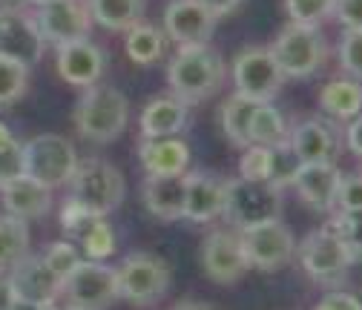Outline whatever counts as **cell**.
I'll use <instances>...</instances> for the list:
<instances>
[{
	"mask_svg": "<svg viewBox=\"0 0 362 310\" xmlns=\"http://www.w3.org/2000/svg\"><path fill=\"white\" fill-rule=\"evenodd\" d=\"M221 81H224V61L210 43L178 47V52L167 64V83L173 95L190 107L216 95Z\"/></svg>",
	"mask_w": 362,
	"mask_h": 310,
	"instance_id": "1",
	"label": "cell"
},
{
	"mask_svg": "<svg viewBox=\"0 0 362 310\" xmlns=\"http://www.w3.org/2000/svg\"><path fill=\"white\" fill-rule=\"evenodd\" d=\"M129 124V101L115 86H89L75 107V126L81 138L93 144L115 141Z\"/></svg>",
	"mask_w": 362,
	"mask_h": 310,
	"instance_id": "2",
	"label": "cell"
},
{
	"mask_svg": "<svg viewBox=\"0 0 362 310\" xmlns=\"http://www.w3.org/2000/svg\"><path fill=\"white\" fill-rule=\"evenodd\" d=\"M124 193H127V184L121 169L104 158L78 161L69 179V198L78 207H83L89 215H98V218H107L110 213H115L124 201Z\"/></svg>",
	"mask_w": 362,
	"mask_h": 310,
	"instance_id": "3",
	"label": "cell"
},
{
	"mask_svg": "<svg viewBox=\"0 0 362 310\" xmlns=\"http://www.w3.org/2000/svg\"><path fill=\"white\" fill-rule=\"evenodd\" d=\"M221 215L230 221L233 230H247L264 221L282 218V187L270 181L230 179L224 181V210Z\"/></svg>",
	"mask_w": 362,
	"mask_h": 310,
	"instance_id": "4",
	"label": "cell"
},
{
	"mask_svg": "<svg viewBox=\"0 0 362 310\" xmlns=\"http://www.w3.org/2000/svg\"><path fill=\"white\" fill-rule=\"evenodd\" d=\"M270 52L279 61L285 78L293 81H305L313 78L325 66L328 58V40L322 35L320 26H299V23H288L276 40L270 43Z\"/></svg>",
	"mask_w": 362,
	"mask_h": 310,
	"instance_id": "5",
	"label": "cell"
},
{
	"mask_svg": "<svg viewBox=\"0 0 362 310\" xmlns=\"http://www.w3.org/2000/svg\"><path fill=\"white\" fill-rule=\"evenodd\" d=\"M75 144L55 132H43L23 144V172L26 179L43 184L47 190H58L69 184L72 172L78 167Z\"/></svg>",
	"mask_w": 362,
	"mask_h": 310,
	"instance_id": "6",
	"label": "cell"
},
{
	"mask_svg": "<svg viewBox=\"0 0 362 310\" xmlns=\"http://www.w3.org/2000/svg\"><path fill=\"white\" fill-rule=\"evenodd\" d=\"M115 282L118 299H127L135 307H150L167 296L173 270L156 253H129L121 268H115Z\"/></svg>",
	"mask_w": 362,
	"mask_h": 310,
	"instance_id": "7",
	"label": "cell"
},
{
	"mask_svg": "<svg viewBox=\"0 0 362 310\" xmlns=\"http://www.w3.org/2000/svg\"><path fill=\"white\" fill-rule=\"evenodd\" d=\"M296 250H299L302 270L310 282L322 285V287H334L348 276L351 256H348L345 244L339 242V236L328 225L320 230H310L296 244Z\"/></svg>",
	"mask_w": 362,
	"mask_h": 310,
	"instance_id": "8",
	"label": "cell"
},
{
	"mask_svg": "<svg viewBox=\"0 0 362 310\" xmlns=\"http://www.w3.org/2000/svg\"><path fill=\"white\" fill-rule=\"evenodd\" d=\"M285 81L288 78H285L279 61L274 58V52H270V47H247L233 58L236 93L256 104L274 101L282 93Z\"/></svg>",
	"mask_w": 362,
	"mask_h": 310,
	"instance_id": "9",
	"label": "cell"
},
{
	"mask_svg": "<svg viewBox=\"0 0 362 310\" xmlns=\"http://www.w3.org/2000/svg\"><path fill=\"white\" fill-rule=\"evenodd\" d=\"M236 233H239V244L247 258V268H256L262 273H274L285 268L296 253V239L288 230V225H282V218L264 221V225L236 230Z\"/></svg>",
	"mask_w": 362,
	"mask_h": 310,
	"instance_id": "10",
	"label": "cell"
},
{
	"mask_svg": "<svg viewBox=\"0 0 362 310\" xmlns=\"http://www.w3.org/2000/svg\"><path fill=\"white\" fill-rule=\"evenodd\" d=\"M61 296L66 299V307H75V310H107L118 299L115 268H107L104 261L83 258L64 279Z\"/></svg>",
	"mask_w": 362,
	"mask_h": 310,
	"instance_id": "11",
	"label": "cell"
},
{
	"mask_svg": "<svg viewBox=\"0 0 362 310\" xmlns=\"http://www.w3.org/2000/svg\"><path fill=\"white\" fill-rule=\"evenodd\" d=\"M43 49H47V40H43L32 12L21 6L0 9V55L32 69V64L43 58Z\"/></svg>",
	"mask_w": 362,
	"mask_h": 310,
	"instance_id": "12",
	"label": "cell"
},
{
	"mask_svg": "<svg viewBox=\"0 0 362 310\" xmlns=\"http://www.w3.org/2000/svg\"><path fill=\"white\" fill-rule=\"evenodd\" d=\"M199 258H202L204 276L216 285H233L250 270L236 230H213L202 242Z\"/></svg>",
	"mask_w": 362,
	"mask_h": 310,
	"instance_id": "13",
	"label": "cell"
},
{
	"mask_svg": "<svg viewBox=\"0 0 362 310\" xmlns=\"http://www.w3.org/2000/svg\"><path fill=\"white\" fill-rule=\"evenodd\" d=\"M55 61H58V75H61L64 83L89 90V86L101 83L110 58L95 40L78 37V40L55 47Z\"/></svg>",
	"mask_w": 362,
	"mask_h": 310,
	"instance_id": "14",
	"label": "cell"
},
{
	"mask_svg": "<svg viewBox=\"0 0 362 310\" xmlns=\"http://www.w3.org/2000/svg\"><path fill=\"white\" fill-rule=\"evenodd\" d=\"M218 18H213L199 0H170L164 6V35L178 47L210 43Z\"/></svg>",
	"mask_w": 362,
	"mask_h": 310,
	"instance_id": "15",
	"label": "cell"
},
{
	"mask_svg": "<svg viewBox=\"0 0 362 310\" xmlns=\"http://www.w3.org/2000/svg\"><path fill=\"white\" fill-rule=\"evenodd\" d=\"M35 20L43 40L52 43V47H61V43H69L78 37H89V29H93L86 0H58V4L37 9Z\"/></svg>",
	"mask_w": 362,
	"mask_h": 310,
	"instance_id": "16",
	"label": "cell"
},
{
	"mask_svg": "<svg viewBox=\"0 0 362 310\" xmlns=\"http://www.w3.org/2000/svg\"><path fill=\"white\" fill-rule=\"evenodd\" d=\"M9 282L12 293L21 302H35V304H55L61 296V279L47 268L43 256L26 253L21 261L9 268Z\"/></svg>",
	"mask_w": 362,
	"mask_h": 310,
	"instance_id": "17",
	"label": "cell"
},
{
	"mask_svg": "<svg viewBox=\"0 0 362 310\" xmlns=\"http://www.w3.org/2000/svg\"><path fill=\"white\" fill-rule=\"evenodd\" d=\"M342 172L334 161L296 164L291 172V187L313 213H334V196Z\"/></svg>",
	"mask_w": 362,
	"mask_h": 310,
	"instance_id": "18",
	"label": "cell"
},
{
	"mask_svg": "<svg viewBox=\"0 0 362 310\" xmlns=\"http://www.w3.org/2000/svg\"><path fill=\"white\" fill-rule=\"evenodd\" d=\"M337 132L322 118H305L296 126H291V141L288 150L299 164H322L334 161L337 155Z\"/></svg>",
	"mask_w": 362,
	"mask_h": 310,
	"instance_id": "19",
	"label": "cell"
},
{
	"mask_svg": "<svg viewBox=\"0 0 362 310\" xmlns=\"http://www.w3.org/2000/svg\"><path fill=\"white\" fill-rule=\"evenodd\" d=\"M185 193H187V172L185 175H147L141 187L144 207L158 221L185 218Z\"/></svg>",
	"mask_w": 362,
	"mask_h": 310,
	"instance_id": "20",
	"label": "cell"
},
{
	"mask_svg": "<svg viewBox=\"0 0 362 310\" xmlns=\"http://www.w3.org/2000/svg\"><path fill=\"white\" fill-rule=\"evenodd\" d=\"M139 161L147 175H185L190 172V144L181 136L170 138H141Z\"/></svg>",
	"mask_w": 362,
	"mask_h": 310,
	"instance_id": "21",
	"label": "cell"
},
{
	"mask_svg": "<svg viewBox=\"0 0 362 310\" xmlns=\"http://www.w3.org/2000/svg\"><path fill=\"white\" fill-rule=\"evenodd\" d=\"M224 210V181L210 172H187L185 218L193 225H210Z\"/></svg>",
	"mask_w": 362,
	"mask_h": 310,
	"instance_id": "22",
	"label": "cell"
},
{
	"mask_svg": "<svg viewBox=\"0 0 362 310\" xmlns=\"http://www.w3.org/2000/svg\"><path fill=\"white\" fill-rule=\"evenodd\" d=\"M291 150H270V147H259V144H247L242 158H239V175L250 181H270L276 187H288L291 184V172L296 164H288Z\"/></svg>",
	"mask_w": 362,
	"mask_h": 310,
	"instance_id": "23",
	"label": "cell"
},
{
	"mask_svg": "<svg viewBox=\"0 0 362 310\" xmlns=\"http://www.w3.org/2000/svg\"><path fill=\"white\" fill-rule=\"evenodd\" d=\"M190 121V104H185L175 95H158L153 98L139 118L141 138H170L178 136Z\"/></svg>",
	"mask_w": 362,
	"mask_h": 310,
	"instance_id": "24",
	"label": "cell"
},
{
	"mask_svg": "<svg viewBox=\"0 0 362 310\" xmlns=\"http://www.w3.org/2000/svg\"><path fill=\"white\" fill-rule=\"evenodd\" d=\"M4 207L9 215L32 221V218H43L52 207V190H47L43 184L32 181V179H18L12 184H6L4 190Z\"/></svg>",
	"mask_w": 362,
	"mask_h": 310,
	"instance_id": "25",
	"label": "cell"
},
{
	"mask_svg": "<svg viewBox=\"0 0 362 310\" xmlns=\"http://www.w3.org/2000/svg\"><path fill=\"white\" fill-rule=\"evenodd\" d=\"M93 23L107 32H127L144 18V0H86Z\"/></svg>",
	"mask_w": 362,
	"mask_h": 310,
	"instance_id": "26",
	"label": "cell"
},
{
	"mask_svg": "<svg viewBox=\"0 0 362 310\" xmlns=\"http://www.w3.org/2000/svg\"><path fill=\"white\" fill-rule=\"evenodd\" d=\"M320 107L325 109V115L339 118V121L356 118L362 112V83L354 78L328 81L320 93Z\"/></svg>",
	"mask_w": 362,
	"mask_h": 310,
	"instance_id": "27",
	"label": "cell"
},
{
	"mask_svg": "<svg viewBox=\"0 0 362 310\" xmlns=\"http://www.w3.org/2000/svg\"><path fill=\"white\" fill-rule=\"evenodd\" d=\"M124 52L135 66H153L164 58V47H167V35L161 29H156L153 23H135L132 29L124 32Z\"/></svg>",
	"mask_w": 362,
	"mask_h": 310,
	"instance_id": "28",
	"label": "cell"
},
{
	"mask_svg": "<svg viewBox=\"0 0 362 310\" xmlns=\"http://www.w3.org/2000/svg\"><path fill=\"white\" fill-rule=\"evenodd\" d=\"M291 141V126L285 115L274 107V101L259 104L250 121V144L270 147V150H285Z\"/></svg>",
	"mask_w": 362,
	"mask_h": 310,
	"instance_id": "29",
	"label": "cell"
},
{
	"mask_svg": "<svg viewBox=\"0 0 362 310\" xmlns=\"http://www.w3.org/2000/svg\"><path fill=\"white\" fill-rule=\"evenodd\" d=\"M256 101L233 93L228 101L221 104L218 109V118H221V132L233 147L245 150L250 144V121H253V112H256Z\"/></svg>",
	"mask_w": 362,
	"mask_h": 310,
	"instance_id": "30",
	"label": "cell"
},
{
	"mask_svg": "<svg viewBox=\"0 0 362 310\" xmlns=\"http://www.w3.org/2000/svg\"><path fill=\"white\" fill-rule=\"evenodd\" d=\"M29 253V225L9 213L0 215V268L9 270Z\"/></svg>",
	"mask_w": 362,
	"mask_h": 310,
	"instance_id": "31",
	"label": "cell"
},
{
	"mask_svg": "<svg viewBox=\"0 0 362 310\" xmlns=\"http://www.w3.org/2000/svg\"><path fill=\"white\" fill-rule=\"evenodd\" d=\"M75 247L86 256V261H104L115 253L118 247V239H115V230L107 225V218H93L89 225L75 236Z\"/></svg>",
	"mask_w": 362,
	"mask_h": 310,
	"instance_id": "32",
	"label": "cell"
},
{
	"mask_svg": "<svg viewBox=\"0 0 362 310\" xmlns=\"http://www.w3.org/2000/svg\"><path fill=\"white\" fill-rule=\"evenodd\" d=\"M29 90V66L0 55V107L18 104Z\"/></svg>",
	"mask_w": 362,
	"mask_h": 310,
	"instance_id": "33",
	"label": "cell"
},
{
	"mask_svg": "<svg viewBox=\"0 0 362 310\" xmlns=\"http://www.w3.org/2000/svg\"><path fill=\"white\" fill-rule=\"evenodd\" d=\"M328 227L345 244L351 264H362V207L351 210V213H334V221Z\"/></svg>",
	"mask_w": 362,
	"mask_h": 310,
	"instance_id": "34",
	"label": "cell"
},
{
	"mask_svg": "<svg viewBox=\"0 0 362 310\" xmlns=\"http://www.w3.org/2000/svg\"><path fill=\"white\" fill-rule=\"evenodd\" d=\"M285 12L291 23L299 26H320L334 15V0H285Z\"/></svg>",
	"mask_w": 362,
	"mask_h": 310,
	"instance_id": "35",
	"label": "cell"
},
{
	"mask_svg": "<svg viewBox=\"0 0 362 310\" xmlns=\"http://www.w3.org/2000/svg\"><path fill=\"white\" fill-rule=\"evenodd\" d=\"M43 261H47V268H49V270L61 279V285H64V279L78 268L83 258H81V250H78L72 242H52L49 250L43 253Z\"/></svg>",
	"mask_w": 362,
	"mask_h": 310,
	"instance_id": "36",
	"label": "cell"
},
{
	"mask_svg": "<svg viewBox=\"0 0 362 310\" xmlns=\"http://www.w3.org/2000/svg\"><path fill=\"white\" fill-rule=\"evenodd\" d=\"M339 66L348 78L362 83V29L342 35V40H339Z\"/></svg>",
	"mask_w": 362,
	"mask_h": 310,
	"instance_id": "37",
	"label": "cell"
},
{
	"mask_svg": "<svg viewBox=\"0 0 362 310\" xmlns=\"http://www.w3.org/2000/svg\"><path fill=\"white\" fill-rule=\"evenodd\" d=\"M359 207H362V175L342 172V179L337 184V196H334V213H351Z\"/></svg>",
	"mask_w": 362,
	"mask_h": 310,
	"instance_id": "38",
	"label": "cell"
},
{
	"mask_svg": "<svg viewBox=\"0 0 362 310\" xmlns=\"http://www.w3.org/2000/svg\"><path fill=\"white\" fill-rule=\"evenodd\" d=\"M23 144H12L6 150H0V190H4L6 184L23 179Z\"/></svg>",
	"mask_w": 362,
	"mask_h": 310,
	"instance_id": "39",
	"label": "cell"
},
{
	"mask_svg": "<svg viewBox=\"0 0 362 310\" xmlns=\"http://www.w3.org/2000/svg\"><path fill=\"white\" fill-rule=\"evenodd\" d=\"M58 218H61V227H64V233H69V236H78L89 221L93 218H98V215H89L83 207H78L72 198H66L64 204H61V210H58Z\"/></svg>",
	"mask_w": 362,
	"mask_h": 310,
	"instance_id": "40",
	"label": "cell"
},
{
	"mask_svg": "<svg viewBox=\"0 0 362 310\" xmlns=\"http://www.w3.org/2000/svg\"><path fill=\"white\" fill-rule=\"evenodd\" d=\"M337 23L345 32H356L362 29V0H334V15Z\"/></svg>",
	"mask_w": 362,
	"mask_h": 310,
	"instance_id": "41",
	"label": "cell"
},
{
	"mask_svg": "<svg viewBox=\"0 0 362 310\" xmlns=\"http://www.w3.org/2000/svg\"><path fill=\"white\" fill-rule=\"evenodd\" d=\"M313 310H362V299L356 293H342V290H331L328 296L320 299Z\"/></svg>",
	"mask_w": 362,
	"mask_h": 310,
	"instance_id": "42",
	"label": "cell"
},
{
	"mask_svg": "<svg viewBox=\"0 0 362 310\" xmlns=\"http://www.w3.org/2000/svg\"><path fill=\"white\" fill-rule=\"evenodd\" d=\"M345 144H348V150L356 158H362V112L348 121V126H345Z\"/></svg>",
	"mask_w": 362,
	"mask_h": 310,
	"instance_id": "43",
	"label": "cell"
},
{
	"mask_svg": "<svg viewBox=\"0 0 362 310\" xmlns=\"http://www.w3.org/2000/svg\"><path fill=\"white\" fill-rule=\"evenodd\" d=\"M199 4H202L213 18H228V15H233V12L242 6V0H199Z\"/></svg>",
	"mask_w": 362,
	"mask_h": 310,
	"instance_id": "44",
	"label": "cell"
},
{
	"mask_svg": "<svg viewBox=\"0 0 362 310\" xmlns=\"http://www.w3.org/2000/svg\"><path fill=\"white\" fill-rule=\"evenodd\" d=\"M15 304V293H12V282H9V270L0 268V310H9Z\"/></svg>",
	"mask_w": 362,
	"mask_h": 310,
	"instance_id": "45",
	"label": "cell"
},
{
	"mask_svg": "<svg viewBox=\"0 0 362 310\" xmlns=\"http://www.w3.org/2000/svg\"><path fill=\"white\" fill-rule=\"evenodd\" d=\"M170 310H216V307H210L207 302H178V304H173Z\"/></svg>",
	"mask_w": 362,
	"mask_h": 310,
	"instance_id": "46",
	"label": "cell"
},
{
	"mask_svg": "<svg viewBox=\"0 0 362 310\" xmlns=\"http://www.w3.org/2000/svg\"><path fill=\"white\" fill-rule=\"evenodd\" d=\"M12 144H18V138L12 136V129L0 121V150H6V147H12Z\"/></svg>",
	"mask_w": 362,
	"mask_h": 310,
	"instance_id": "47",
	"label": "cell"
},
{
	"mask_svg": "<svg viewBox=\"0 0 362 310\" xmlns=\"http://www.w3.org/2000/svg\"><path fill=\"white\" fill-rule=\"evenodd\" d=\"M9 310H55V304H35V302H21L15 299V304Z\"/></svg>",
	"mask_w": 362,
	"mask_h": 310,
	"instance_id": "48",
	"label": "cell"
},
{
	"mask_svg": "<svg viewBox=\"0 0 362 310\" xmlns=\"http://www.w3.org/2000/svg\"><path fill=\"white\" fill-rule=\"evenodd\" d=\"M26 4H32L35 9H43V6H49V4H58V0H26Z\"/></svg>",
	"mask_w": 362,
	"mask_h": 310,
	"instance_id": "49",
	"label": "cell"
},
{
	"mask_svg": "<svg viewBox=\"0 0 362 310\" xmlns=\"http://www.w3.org/2000/svg\"><path fill=\"white\" fill-rule=\"evenodd\" d=\"M6 4H9V6H23L26 0H6Z\"/></svg>",
	"mask_w": 362,
	"mask_h": 310,
	"instance_id": "50",
	"label": "cell"
},
{
	"mask_svg": "<svg viewBox=\"0 0 362 310\" xmlns=\"http://www.w3.org/2000/svg\"><path fill=\"white\" fill-rule=\"evenodd\" d=\"M55 310H58V307H55ZM61 310H75V307H61Z\"/></svg>",
	"mask_w": 362,
	"mask_h": 310,
	"instance_id": "51",
	"label": "cell"
}]
</instances>
